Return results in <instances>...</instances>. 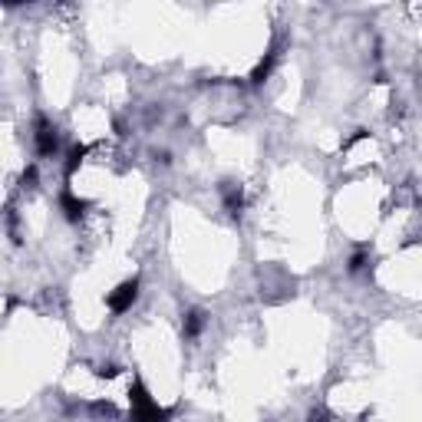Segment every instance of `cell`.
Listing matches in <instances>:
<instances>
[{"label":"cell","instance_id":"cell-8","mask_svg":"<svg viewBox=\"0 0 422 422\" xmlns=\"http://www.w3.org/2000/svg\"><path fill=\"white\" fill-rule=\"evenodd\" d=\"M83 159H86V145H73L69 149V159H67V175H73L83 165Z\"/></svg>","mask_w":422,"mask_h":422},{"label":"cell","instance_id":"cell-1","mask_svg":"<svg viewBox=\"0 0 422 422\" xmlns=\"http://www.w3.org/2000/svg\"><path fill=\"white\" fill-rule=\"evenodd\" d=\"M129 399H132V422H169L172 419L169 409H162L159 403H152V396L145 393V386L132 383Z\"/></svg>","mask_w":422,"mask_h":422},{"label":"cell","instance_id":"cell-6","mask_svg":"<svg viewBox=\"0 0 422 422\" xmlns=\"http://www.w3.org/2000/svg\"><path fill=\"white\" fill-rule=\"evenodd\" d=\"M224 205H228L231 215H241V205H244V195H241L238 185H224Z\"/></svg>","mask_w":422,"mask_h":422},{"label":"cell","instance_id":"cell-4","mask_svg":"<svg viewBox=\"0 0 422 422\" xmlns=\"http://www.w3.org/2000/svg\"><path fill=\"white\" fill-rule=\"evenodd\" d=\"M59 208H63V215H67L69 221H83V218H86V208H89V205L83 202V198H76V195L67 188V192L59 195Z\"/></svg>","mask_w":422,"mask_h":422},{"label":"cell","instance_id":"cell-5","mask_svg":"<svg viewBox=\"0 0 422 422\" xmlns=\"http://www.w3.org/2000/svg\"><path fill=\"white\" fill-rule=\"evenodd\" d=\"M274 63H278V53H268V57H264L258 67H254V73H251V83H258V86H261V83H264V79L274 73Z\"/></svg>","mask_w":422,"mask_h":422},{"label":"cell","instance_id":"cell-2","mask_svg":"<svg viewBox=\"0 0 422 422\" xmlns=\"http://www.w3.org/2000/svg\"><path fill=\"white\" fill-rule=\"evenodd\" d=\"M135 297H139V280H125V284H119V287L106 297V307L113 310V314H125V310L135 304Z\"/></svg>","mask_w":422,"mask_h":422},{"label":"cell","instance_id":"cell-9","mask_svg":"<svg viewBox=\"0 0 422 422\" xmlns=\"http://www.w3.org/2000/svg\"><path fill=\"white\" fill-rule=\"evenodd\" d=\"M363 268H366V254L360 251V254H353V258H350V270H363Z\"/></svg>","mask_w":422,"mask_h":422},{"label":"cell","instance_id":"cell-3","mask_svg":"<svg viewBox=\"0 0 422 422\" xmlns=\"http://www.w3.org/2000/svg\"><path fill=\"white\" fill-rule=\"evenodd\" d=\"M33 145H37V155H53L59 149V135L57 125H50L47 119H37V132H33Z\"/></svg>","mask_w":422,"mask_h":422},{"label":"cell","instance_id":"cell-7","mask_svg":"<svg viewBox=\"0 0 422 422\" xmlns=\"http://www.w3.org/2000/svg\"><path fill=\"white\" fill-rule=\"evenodd\" d=\"M205 326V314L202 310H188L185 314V336H198Z\"/></svg>","mask_w":422,"mask_h":422}]
</instances>
